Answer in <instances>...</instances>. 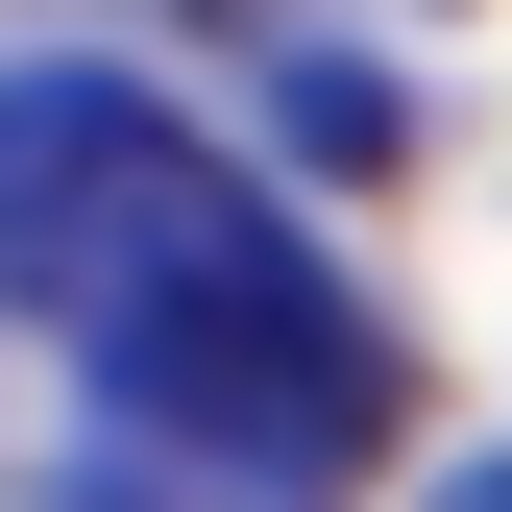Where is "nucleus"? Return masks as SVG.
<instances>
[{
  "label": "nucleus",
  "mask_w": 512,
  "mask_h": 512,
  "mask_svg": "<svg viewBox=\"0 0 512 512\" xmlns=\"http://www.w3.org/2000/svg\"><path fill=\"white\" fill-rule=\"evenodd\" d=\"M0 293L220 488H342L415 415L391 317L317 269L293 196L244 147H196L147 74H0Z\"/></svg>",
  "instance_id": "nucleus-1"
},
{
  "label": "nucleus",
  "mask_w": 512,
  "mask_h": 512,
  "mask_svg": "<svg viewBox=\"0 0 512 512\" xmlns=\"http://www.w3.org/2000/svg\"><path fill=\"white\" fill-rule=\"evenodd\" d=\"M415 512H512V464H439V488H415Z\"/></svg>",
  "instance_id": "nucleus-2"
}]
</instances>
